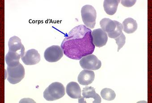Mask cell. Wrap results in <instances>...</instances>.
Listing matches in <instances>:
<instances>
[{"label":"cell","instance_id":"obj_1","mask_svg":"<svg viewBox=\"0 0 152 103\" xmlns=\"http://www.w3.org/2000/svg\"><path fill=\"white\" fill-rule=\"evenodd\" d=\"M64 54L72 60H79L92 54L95 49L92 31L85 25L72 28L65 36L61 44Z\"/></svg>","mask_w":152,"mask_h":103},{"label":"cell","instance_id":"obj_2","mask_svg":"<svg viewBox=\"0 0 152 103\" xmlns=\"http://www.w3.org/2000/svg\"><path fill=\"white\" fill-rule=\"evenodd\" d=\"M100 25L102 29L107 33L110 38H117L122 33V24L118 21L104 18L101 20Z\"/></svg>","mask_w":152,"mask_h":103},{"label":"cell","instance_id":"obj_3","mask_svg":"<svg viewBox=\"0 0 152 103\" xmlns=\"http://www.w3.org/2000/svg\"><path fill=\"white\" fill-rule=\"evenodd\" d=\"M65 94V88L62 83L53 82L44 92V97L47 101H53L60 99Z\"/></svg>","mask_w":152,"mask_h":103},{"label":"cell","instance_id":"obj_4","mask_svg":"<svg viewBox=\"0 0 152 103\" xmlns=\"http://www.w3.org/2000/svg\"><path fill=\"white\" fill-rule=\"evenodd\" d=\"M82 19L86 26L90 29H93L96 24L97 13L93 6L86 5L81 10Z\"/></svg>","mask_w":152,"mask_h":103},{"label":"cell","instance_id":"obj_5","mask_svg":"<svg viewBox=\"0 0 152 103\" xmlns=\"http://www.w3.org/2000/svg\"><path fill=\"white\" fill-rule=\"evenodd\" d=\"M7 80L12 84L19 83L24 78L25 72L23 66L19 64L18 66L14 67L7 66Z\"/></svg>","mask_w":152,"mask_h":103},{"label":"cell","instance_id":"obj_6","mask_svg":"<svg viewBox=\"0 0 152 103\" xmlns=\"http://www.w3.org/2000/svg\"><path fill=\"white\" fill-rule=\"evenodd\" d=\"M81 67L84 70L96 71L102 66V63L98 57L93 54L88 55L81 58L80 62Z\"/></svg>","mask_w":152,"mask_h":103},{"label":"cell","instance_id":"obj_7","mask_svg":"<svg viewBox=\"0 0 152 103\" xmlns=\"http://www.w3.org/2000/svg\"><path fill=\"white\" fill-rule=\"evenodd\" d=\"M64 55L63 51L58 45H53L45 51L44 57L49 63H56L60 60Z\"/></svg>","mask_w":152,"mask_h":103},{"label":"cell","instance_id":"obj_8","mask_svg":"<svg viewBox=\"0 0 152 103\" xmlns=\"http://www.w3.org/2000/svg\"><path fill=\"white\" fill-rule=\"evenodd\" d=\"M83 96L78 99V103H85L86 100L88 99L92 98L93 103H101V98L99 94L96 93L95 89L92 87L86 86L83 88Z\"/></svg>","mask_w":152,"mask_h":103},{"label":"cell","instance_id":"obj_9","mask_svg":"<svg viewBox=\"0 0 152 103\" xmlns=\"http://www.w3.org/2000/svg\"><path fill=\"white\" fill-rule=\"evenodd\" d=\"M21 59L25 64L31 65L39 63L41 57L38 51L34 49H31L25 52L23 56L21 57Z\"/></svg>","mask_w":152,"mask_h":103},{"label":"cell","instance_id":"obj_10","mask_svg":"<svg viewBox=\"0 0 152 103\" xmlns=\"http://www.w3.org/2000/svg\"><path fill=\"white\" fill-rule=\"evenodd\" d=\"M92 36L94 44L96 47L99 48L103 47L106 45L107 41V34L101 28L93 30L92 32Z\"/></svg>","mask_w":152,"mask_h":103},{"label":"cell","instance_id":"obj_11","mask_svg":"<svg viewBox=\"0 0 152 103\" xmlns=\"http://www.w3.org/2000/svg\"><path fill=\"white\" fill-rule=\"evenodd\" d=\"M9 51L13 52L20 55L21 57L24 55L25 48L22 44L21 39L16 36H14L10 39L8 42Z\"/></svg>","mask_w":152,"mask_h":103},{"label":"cell","instance_id":"obj_12","mask_svg":"<svg viewBox=\"0 0 152 103\" xmlns=\"http://www.w3.org/2000/svg\"><path fill=\"white\" fill-rule=\"evenodd\" d=\"M95 79V74L91 70H84L78 75L77 80L81 85L88 86L91 84Z\"/></svg>","mask_w":152,"mask_h":103},{"label":"cell","instance_id":"obj_13","mask_svg":"<svg viewBox=\"0 0 152 103\" xmlns=\"http://www.w3.org/2000/svg\"><path fill=\"white\" fill-rule=\"evenodd\" d=\"M81 89L78 83L74 82H69L66 87L67 95L72 99H79L81 97Z\"/></svg>","mask_w":152,"mask_h":103},{"label":"cell","instance_id":"obj_14","mask_svg":"<svg viewBox=\"0 0 152 103\" xmlns=\"http://www.w3.org/2000/svg\"><path fill=\"white\" fill-rule=\"evenodd\" d=\"M120 0H105L103 7L106 13L110 15H113L117 11Z\"/></svg>","mask_w":152,"mask_h":103},{"label":"cell","instance_id":"obj_15","mask_svg":"<svg viewBox=\"0 0 152 103\" xmlns=\"http://www.w3.org/2000/svg\"><path fill=\"white\" fill-rule=\"evenodd\" d=\"M20 58L21 57L17 53L9 51L5 56V61L9 67H15L20 64Z\"/></svg>","mask_w":152,"mask_h":103},{"label":"cell","instance_id":"obj_16","mask_svg":"<svg viewBox=\"0 0 152 103\" xmlns=\"http://www.w3.org/2000/svg\"><path fill=\"white\" fill-rule=\"evenodd\" d=\"M123 29L127 34L134 33L137 29V21L131 18H126L123 22Z\"/></svg>","mask_w":152,"mask_h":103},{"label":"cell","instance_id":"obj_17","mask_svg":"<svg viewBox=\"0 0 152 103\" xmlns=\"http://www.w3.org/2000/svg\"><path fill=\"white\" fill-rule=\"evenodd\" d=\"M102 97L105 100L111 101L114 100L116 97V94L113 90L108 88L103 89L101 91Z\"/></svg>","mask_w":152,"mask_h":103},{"label":"cell","instance_id":"obj_18","mask_svg":"<svg viewBox=\"0 0 152 103\" xmlns=\"http://www.w3.org/2000/svg\"><path fill=\"white\" fill-rule=\"evenodd\" d=\"M116 44L118 45V52L124 46L126 42V37L123 33H122L117 38H115Z\"/></svg>","mask_w":152,"mask_h":103},{"label":"cell","instance_id":"obj_19","mask_svg":"<svg viewBox=\"0 0 152 103\" xmlns=\"http://www.w3.org/2000/svg\"><path fill=\"white\" fill-rule=\"evenodd\" d=\"M136 1H137L136 0H134V1H133V0H132V1L122 0L121 1V3L124 7H132L134 6L136 3Z\"/></svg>","mask_w":152,"mask_h":103}]
</instances>
